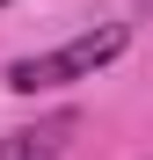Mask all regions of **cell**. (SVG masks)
<instances>
[{
    "label": "cell",
    "instance_id": "1",
    "mask_svg": "<svg viewBox=\"0 0 153 160\" xmlns=\"http://www.w3.org/2000/svg\"><path fill=\"white\" fill-rule=\"evenodd\" d=\"M124 44H131L124 22L80 29V37H66L59 51H29V58H15V66H8V88H15V95H44V88H66V80H95L110 58H124Z\"/></svg>",
    "mask_w": 153,
    "mask_h": 160
},
{
    "label": "cell",
    "instance_id": "2",
    "mask_svg": "<svg viewBox=\"0 0 153 160\" xmlns=\"http://www.w3.org/2000/svg\"><path fill=\"white\" fill-rule=\"evenodd\" d=\"M73 131H80V109H59V117H37L0 138V160H59L73 146Z\"/></svg>",
    "mask_w": 153,
    "mask_h": 160
},
{
    "label": "cell",
    "instance_id": "3",
    "mask_svg": "<svg viewBox=\"0 0 153 160\" xmlns=\"http://www.w3.org/2000/svg\"><path fill=\"white\" fill-rule=\"evenodd\" d=\"M0 8H8V0H0Z\"/></svg>",
    "mask_w": 153,
    "mask_h": 160
}]
</instances>
